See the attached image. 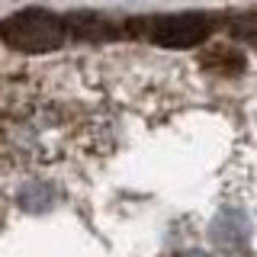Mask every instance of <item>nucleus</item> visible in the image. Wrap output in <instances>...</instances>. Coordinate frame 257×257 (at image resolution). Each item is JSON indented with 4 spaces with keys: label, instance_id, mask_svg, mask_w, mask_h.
Wrapping results in <instances>:
<instances>
[{
    "label": "nucleus",
    "instance_id": "3",
    "mask_svg": "<svg viewBox=\"0 0 257 257\" xmlns=\"http://www.w3.org/2000/svg\"><path fill=\"white\" fill-rule=\"evenodd\" d=\"M235 36L238 39H247V42H257V10L254 13H244L241 20H235Z\"/></svg>",
    "mask_w": 257,
    "mask_h": 257
},
{
    "label": "nucleus",
    "instance_id": "1",
    "mask_svg": "<svg viewBox=\"0 0 257 257\" xmlns=\"http://www.w3.org/2000/svg\"><path fill=\"white\" fill-rule=\"evenodd\" d=\"M71 39L68 20L48 10H20L0 23V42L26 55L55 52Z\"/></svg>",
    "mask_w": 257,
    "mask_h": 257
},
{
    "label": "nucleus",
    "instance_id": "2",
    "mask_svg": "<svg viewBox=\"0 0 257 257\" xmlns=\"http://www.w3.org/2000/svg\"><path fill=\"white\" fill-rule=\"evenodd\" d=\"M128 32L161 48H193L212 36V20L206 13H167L142 23H128Z\"/></svg>",
    "mask_w": 257,
    "mask_h": 257
}]
</instances>
